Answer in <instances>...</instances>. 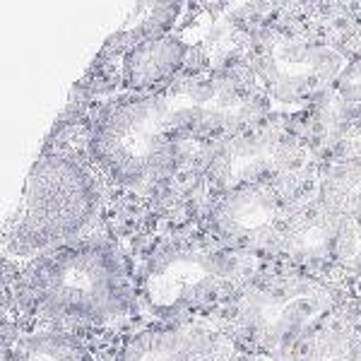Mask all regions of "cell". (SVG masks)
I'll return each instance as SVG.
<instances>
[{
	"label": "cell",
	"instance_id": "cell-1",
	"mask_svg": "<svg viewBox=\"0 0 361 361\" xmlns=\"http://www.w3.org/2000/svg\"><path fill=\"white\" fill-rule=\"evenodd\" d=\"M337 304L335 289L306 275L250 279L226 308L229 330L263 354L294 352Z\"/></svg>",
	"mask_w": 361,
	"mask_h": 361
},
{
	"label": "cell",
	"instance_id": "cell-2",
	"mask_svg": "<svg viewBox=\"0 0 361 361\" xmlns=\"http://www.w3.org/2000/svg\"><path fill=\"white\" fill-rule=\"evenodd\" d=\"M94 205L97 185L90 171L66 154H44L5 222V248L37 253L56 246L85 229Z\"/></svg>",
	"mask_w": 361,
	"mask_h": 361
},
{
	"label": "cell",
	"instance_id": "cell-3",
	"mask_svg": "<svg viewBox=\"0 0 361 361\" xmlns=\"http://www.w3.org/2000/svg\"><path fill=\"white\" fill-rule=\"evenodd\" d=\"M176 142L164 94L157 92L111 104L92 128L90 152L114 180L133 188L166 169Z\"/></svg>",
	"mask_w": 361,
	"mask_h": 361
},
{
	"label": "cell",
	"instance_id": "cell-4",
	"mask_svg": "<svg viewBox=\"0 0 361 361\" xmlns=\"http://www.w3.org/2000/svg\"><path fill=\"white\" fill-rule=\"evenodd\" d=\"M248 282L250 265L238 250L173 246L145 267L142 296L152 311L171 318L236 296Z\"/></svg>",
	"mask_w": 361,
	"mask_h": 361
},
{
	"label": "cell",
	"instance_id": "cell-5",
	"mask_svg": "<svg viewBox=\"0 0 361 361\" xmlns=\"http://www.w3.org/2000/svg\"><path fill=\"white\" fill-rule=\"evenodd\" d=\"M34 284L46 308L75 318L106 320L130 306L123 265L104 243H80L51 255Z\"/></svg>",
	"mask_w": 361,
	"mask_h": 361
},
{
	"label": "cell",
	"instance_id": "cell-6",
	"mask_svg": "<svg viewBox=\"0 0 361 361\" xmlns=\"http://www.w3.org/2000/svg\"><path fill=\"white\" fill-rule=\"evenodd\" d=\"M304 161L299 140L282 128H255L238 133L209 149L207 178L226 193L248 183H263L294 173Z\"/></svg>",
	"mask_w": 361,
	"mask_h": 361
},
{
	"label": "cell",
	"instance_id": "cell-7",
	"mask_svg": "<svg viewBox=\"0 0 361 361\" xmlns=\"http://www.w3.org/2000/svg\"><path fill=\"white\" fill-rule=\"evenodd\" d=\"M292 183L294 173H287L229 190L212 209V229L236 248L277 246L284 224L296 207Z\"/></svg>",
	"mask_w": 361,
	"mask_h": 361
},
{
	"label": "cell",
	"instance_id": "cell-8",
	"mask_svg": "<svg viewBox=\"0 0 361 361\" xmlns=\"http://www.w3.org/2000/svg\"><path fill=\"white\" fill-rule=\"evenodd\" d=\"M234 335L200 323H178L130 337L118 361H234Z\"/></svg>",
	"mask_w": 361,
	"mask_h": 361
},
{
	"label": "cell",
	"instance_id": "cell-9",
	"mask_svg": "<svg viewBox=\"0 0 361 361\" xmlns=\"http://www.w3.org/2000/svg\"><path fill=\"white\" fill-rule=\"evenodd\" d=\"M340 229L342 217L320 205L318 197L311 202H296L282 229L277 248L287 258L299 260V263L335 260Z\"/></svg>",
	"mask_w": 361,
	"mask_h": 361
},
{
	"label": "cell",
	"instance_id": "cell-10",
	"mask_svg": "<svg viewBox=\"0 0 361 361\" xmlns=\"http://www.w3.org/2000/svg\"><path fill=\"white\" fill-rule=\"evenodd\" d=\"M190 49L180 39L154 37L145 39L126 51L123 85L130 90H154L169 87L180 68L188 66Z\"/></svg>",
	"mask_w": 361,
	"mask_h": 361
},
{
	"label": "cell",
	"instance_id": "cell-11",
	"mask_svg": "<svg viewBox=\"0 0 361 361\" xmlns=\"http://www.w3.org/2000/svg\"><path fill=\"white\" fill-rule=\"evenodd\" d=\"M318 202L342 219H361V159H342L323 173Z\"/></svg>",
	"mask_w": 361,
	"mask_h": 361
},
{
	"label": "cell",
	"instance_id": "cell-12",
	"mask_svg": "<svg viewBox=\"0 0 361 361\" xmlns=\"http://www.w3.org/2000/svg\"><path fill=\"white\" fill-rule=\"evenodd\" d=\"M294 361H361V337L342 325H318L294 347Z\"/></svg>",
	"mask_w": 361,
	"mask_h": 361
},
{
	"label": "cell",
	"instance_id": "cell-13",
	"mask_svg": "<svg viewBox=\"0 0 361 361\" xmlns=\"http://www.w3.org/2000/svg\"><path fill=\"white\" fill-rule=\"evenodd\" d=\"M3 361H92V354L75 337L44 333L17 340Z\"/></svg>",
	"mask_w": 361,
	"mask_h": 361
},
{
	"label": "cell",
	"instance_id": "cell-14",
	"mask_svg": "<svg viewBox=\"0 0 361 361\" xmlns=\"http://www.w3.org/2000/svg\"><path fill=\"white\" fill-rule=\"evenodd\" d=\"M337 94L349 104H361V56L352 61L335 80Z\"/></svg>",
	"mask_w": 361,
	"mask_h": 361
},
{
	"label": "cell",
	"instance_id": "cell-15",
	"mask_svg": "<svg viewBox=\"0 0 361 361\" xmlns=\"http://www.w3.org/2000/svg\"><path fill=\"white\" fill-rule=\"evenodd\" d=\"M234 361H277V357L263 354V352H250V354H243V357H236Z\"/></svg>",
	"mask_w": 361,
	"mask_h": 361
}]
</instances>
